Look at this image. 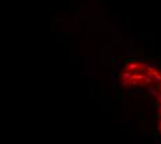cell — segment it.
<instances>
[{
  "mask_svg": "<svg viewBox=\"0 0 161 144\" xmlns=\"http://www.w3.org/2000/svg\"><path fill=\"white\" fill-rule=\"evenodd\" d=\"M142 93H143L142 89H139L137 86H133V90H132V94H133V96H140Z\"/></svg>",
  "mask_w": 161,
  "mask_h": 144,
  "instance_id": "cell-1",
  "label": "cell"
},
{
  "mask_svg": "<svg viewBox=\"0 0 161 144\" xmlns=\"http://www.w3.org/2000/svg\"><path fill=\"white\" fill-rule=\"evenodd\" d=\"M122 89H124V90H128L129 89V82L128 80H122Z\"/></svg>",
  "mask_w": 161,
  "mask_h": 144,
  "instance_id": "cell-2",
  "label": "cell"
},
{
  "mask_svg": "<svg viewBox=\"0 0 161 144\" xmlns=\"http://www.w3.org/2000/svg\"><path fill=\"white\" fill-rule=\"evenodd\" d=\"M154 144H161V139L157 135H156V137H154Z\"/></svg>",
  "mask_w": 161,
  "mask_h": 144,
  "instance_id": "cell-3",
  "label": "cell"
},
{
  "mask_svg": "<svg viewBox=\"0 0 161 144\" xmlns=\"http://www.w3.org/2000/svg\"><path fill=\"white\" fill-rule=\"evenodd\" d=\"M124 110H131V104L125 103V104H124Z\"/></svg>",
  "mask_w": 161,
  "mask_h": 144,
  "instance_id": "cell-4",
  "label": "cell"
},
{
  "mask_svg": "<svg viewBox=\"0 0 161 144\" xmlns=\"http://www.w3.org/2000/svg\"><path fill=\"white\" fill-rule=\"evenodd\" d=\"M158 129H161V118L158 119Z\"/></svg>",
  "mask_w": 161,
  "mask_h": 144,
  "instance_id": "cell-5",
  "label": "cell"
},
{
  "mask_svg": "<svg viewBox=\"0 0 161 144\" xmlns=\"http://www.w3.org/2000/svg\"><path fill=\"white\" fill-rule=\"evenodd\" d=\"M160 132H161V129H160Z\"/></svg>",
  "mask_w": 161,
  "mask_h": 144,
  "instance_id": "cell-6",
  "label": "cell"
}]
</instances>
